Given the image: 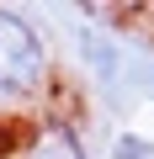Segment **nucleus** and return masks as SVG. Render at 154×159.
I'll return each instance as SVG.
<instances>
[{"instance_id":"f03ea898","label":"nucleus","mask_w":154,"mask_h":159,"mask_svg":"<svg viewBox=\"0 0 154 159\" xmlns=\"http://www.w3.org/2000/svg\"><path fill=\"white\" fill-rule=\"evenodd\" d=\"M21 159H85V143H80V133L69 122H43Z\"/></svg>"},{"instance_id":"20e7f679","label":"nucleus","mask_w":154,"mask_h":159,"mask_svg":"<svg viewBox=\"0 0 154 159\" xmlns=\"http://www.w3.org/2000/svg\"><path fill=\"white\" fill-rule=\"evenodd\" d=\"M112 159H154V143H149L143 133H122V138L112 143Z\"/></svg>"},{"instance_id":"7ed1b4c3","label":"nucleus","mask_w":154,"mask_h":159,"mask_svg":"<svg viewBox=\"0 0 154 159\" xmlns=\"http://www.w3.org/2000/svg\"><path fill=\"white\" fill-rule=\"evenodd\" d=\"M85 58L96 64V74H101V80H112V74H117V48H112L106 37H85Z\"/></svg>"},{"instance_id":"f257e3e1","label":"nucleus","mask_w":154,"mask_h":159,"mask_svg":"<svg viewBox=\"0 0 154 159\" xmlns=\"http://www.w3.org/2000/svg\"><path fill=\"white\" fill-rule=\"evenodd\" d=\"M48 85V43L32 16L0 11V101L21 106Z\"/></svg>"}]
</instances>
